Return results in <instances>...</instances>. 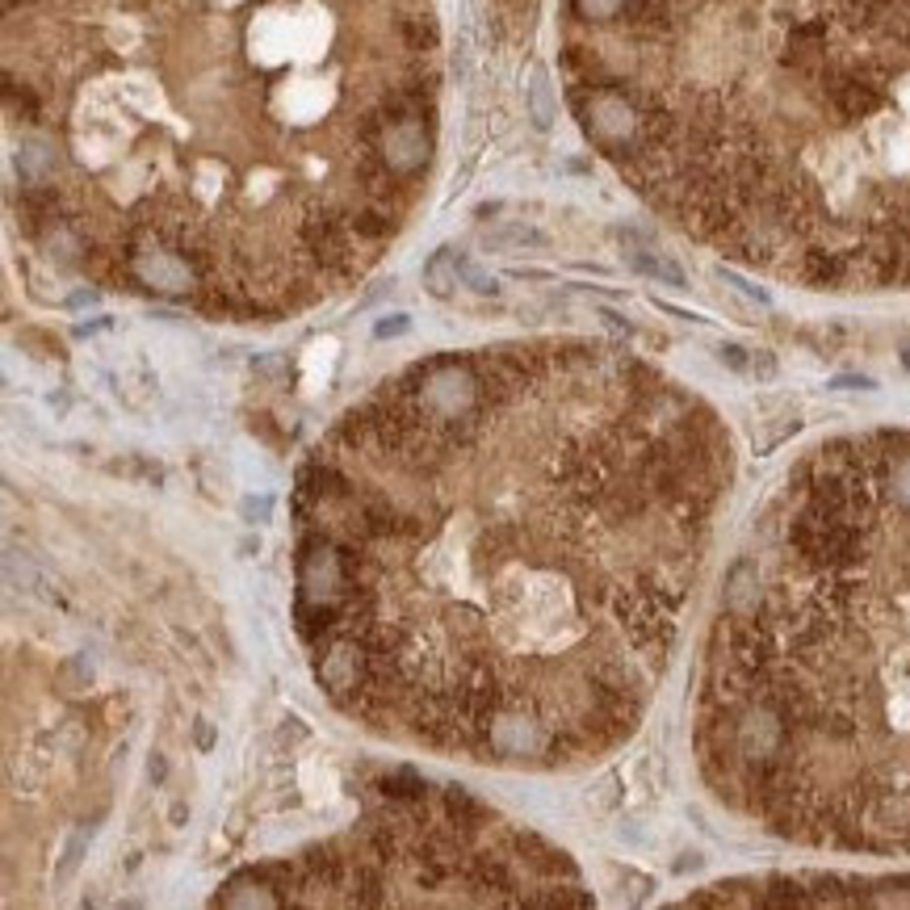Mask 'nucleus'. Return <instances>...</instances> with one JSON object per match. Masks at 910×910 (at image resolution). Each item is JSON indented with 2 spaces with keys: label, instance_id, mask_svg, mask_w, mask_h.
<instances>
[{
  "label": "nucleus",
  "instance_id": "1",
  "mask_svg": "<svg viewBox=\"0 0 910 910\" xmlns=\"http://www.w3.org/2000/svg\"><path fill=\"white\" fill-rule=\"evenodd\" d=\"M471 466L478 492L424 487L419 508L395 487L348 478L315 454L299 478L311 525L299 558V613L332 605L344 584L416 570L412 584L353 596L299 621L311 646L370 626L424 596L433 626L361 688L348 714L386 730L449 629L462 626L403 730L475 759L542 764L516 664L533 659L567 764L629 739L664 680L730 478V436L705 398L655 365L588 344L525 492L513 462L492 478L471 462L454 416L419 386Z\"/></svg>",
  "mask_w": 910,
  "mask_h": 910
},
{
  "label": "nucleus",
  "instance_id": "2",
  "mask_svg": "<svg viewBox=\"0 0 910 910\" xmlns=\"http://www.w3.org/2000/svg\"><path fill=\"white\" fill-rule=\"evenodd\" d=\"M563 47L634 105L617 169L692 240L810 290L910 285V0H626Z\"/></svg>",
  "mask_w": 910,
  "mask_h": 910
},
{
  "label": "nucleus",
  "instance_id": "3",
  "mask_svg": "<svg viewBox=\"0 0 910 910\" xmlns=\"http://www.w3.org/2000/svg\"><path fill=\"white\" fill-rule=\"evenodd\" d=\"M697 759L780 839L910 856V433L797 462L726 575Z\"/></svg>",
  "mask_w": 910,
  "mask_h": 910
},
{
  "label": "nucleus",
  "instance_id": "4",
  "mask_svg": "<svg viewBox=\"0 0 910 910\" xmlns=\"http://www.w3.org/2000/svg\"><path fill=\"white\" fill-rule=\"evenodd\" d=\"M457 277H462V256H454V247H441V252L428 256V265H424V290H428L433 299H454Z\"/></svg>",
  "mask_w": 910,
  "mask_h": 910
},
{
  "label": "nucleus",
  "instance_id": "5",
  "mask_svg": "<svg viewBox=\"0 0 910 910\" xmlns=\"http://www.w3.org/2000/svg\"><path fill=\"white\" fill-rule=\"evenodd\" d=\"M525 101H529L533 127H537V131H550L554 114H558V101H554V84H550V72H546V68H533L529 93H525Z\"/></svg>",
  "mask_w": 910,
  "mask_h": 910
},
{
  "label": "nucleus",
  "instance_id": "6",
  "mask_svg": "<svg viewBox=\"0 0 910 910\" xmlns=\"http://www.w3.org/2000/svg\"><path fill=\"white\" fill-rule=\"evenodd\" d=\"M626 265L643 277H655V282H667V285H684V269L667 256H655V252H643V247H629L626 252Z\"/></svg>",
  "mask_w": 910,
  "mask_h": 910
},
{
  "label": "nucleus",
  "instance_id": "7",
  "mask_svg": "<svg viewBox=\"0 0 910 910\" xmlns=\"http://www.w3.org/2000/svg\"><path fill=\"white\" fill-rule=\"evenodd\" d=\"M513 244H542V235L529 228H508V231L487 235V247H513Z\"/></svg>",
  "mask_w": 910,
  "mask_h": 910
},
{
  "label": "nucleus",
  "instance_id": "8",
  "mask_svg": "<svg viewBox=\"0 0 910 910\" xmlns=\"http://www.w3.org/2000/svg\"><path fill=\"white\" fill-rule=\"evenodd\" d=\"M462 282L471 285V290H478V294H495V290H499V285H495V277H487L483 269L466 265V261H462Z\"/></svg>",
  "mask_w": 910,
  "mask_h": 910
},
{
  "label": "nucleus",
  "instance_id": "9",
  "mask_svg": "<svg viewBox=\"0 0 910 910\" xmlns=\"http://www.w3.org/2000/svg\"><path fill=\"white\" fill-rule=\"evenodd\" d=\"M407 327H412L407 315H391V320H382L378 327H374V336H378V341H391V336H403Z\"/></svg>",
  "mask_w": 910,
  "mask_h": 910
},
{
  "label": "nucleus",
  "instance_id": "10",
  "mask_svg": "<svg viewBox=\"0 0 910 910\" xmlns=\"http://www.w3.org/2000/svg\"><path fill=\"white\" fill-rule=\"evenodd\" d=\"M80 852H84V835H77V839L68 843V852H63V865H59V877H72V869L80 865Z\"/></svg>",
  "mask_w": 910,
  "mask_h": 910
},
{
  "label": "nucleus",
  "instance_id": "11",
  "mask_svg": "<svg viewBox=\"0 0 910 910\" xmlns=\"http://www.w3.org/2000/svg\"><path fill=\"white\" fill-rule=\"evenodd\" d=\"M718 357L730 365V370H747V353H742L739 344H721L718 348Z\"/></svg>",
  "mask_w": 910,
  "mask_h": 910
},
{
  "label": "nucleus",
  "instance_id": "12",
  "mask_svg": "<svg viewBox=\"0 0 910 910\" xmlns=\"http://www.w3.org/2000/svg\"><path fill=\"white\" fill-rule=\"evenodd\" d=\"M831 386H843V391H865V386H872L869 378H835Z\"/></svg>",
  "mask_w": 910,
  "mask_h": 910
},
{
  "label": "nucleus",
  "instance_id": "13",
  "mask_svg": "<svg viewBox=\"0 0 910 910\" xmlns=\"http://www.w3.org/2000/svg\"><path fill=\"white\" fill-rule=\"evenodd\" d=\"M244 513H247V516H265V513H269V499H261V504H256V499H247Z\"/></svg>",
  "mask_w": 910,
  "mask_h": 910
},
{
  "label": "nucleus",
  "instance_id": "14",
  "mask_svg": "<svg viewBox=\"0 0 910 910\" xmlns=\"http://www.w3.org/2000/svg\"><path fill=\"white\" fill-rule=\"evenodd\" d=\"M198 742H202V751H206L210 742H214V735H210V726H206V721H198Z\"/></svg>",
  "mask_w": 910,
  "mask_h": 910
},
{
  "label": "nucleus",
  "instance_id": "15",
  "mask_svg": "<svg viewBox=\"0 0 910 910\" xmlns=\"http://www.w3.org/2000/svg\"><path fill=\"white\" fill-rule=\"evenodd\" d=\"M152 780H164V759L160 756L152 759Z\"/></svg>",
  "mask_w": 910,
  "mask_h": 910
},
{
  "label": "nucleus",
  "instance_id": "16",
  "mask_svg": "<svg viewBox=\"0 0 910 910\" xmlns=\"http://www.w3.org/2000/svg\"><path fill=\"white\" fill-rule=\"evenodd\" d=\"M902 365H907V370H910V344H907V348H902Z\"/></svg>",
  "mask_w": 910,
  "mask_h": 910
}]
</instances>
